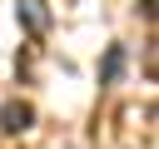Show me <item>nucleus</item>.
Masks as SVG:
<instances>
[{"label": "nucleus", "mask_w": 159, "mask_h": 149, "mask_svg": "<svg viewBox=\"0 0 159 149\" xmlns=\"http://www.w3.org/2000/svg\"><path fill=\"white\" fill-rule=\"evenodd\" d=\"M139 10H144V15H149V20H154V0H144V5H139Z\"/></svg>", "instance_id": "nucleus-4"}, {"label": "nucleus", "mask_w": 159, "mask_h": 149, "mask_svg": "<svg viewBox=\"0 0 159 149\" xmlns=\"http://www.w3.org/2000/svg\"><path fill=\"white\" fill-rule=\"evenodd\" d=\"M35 124V109L25 104V99H10L5 109H0V129H10V134H25Z\"/></svg>", "instance_id": "nucleus-2"}, {"label": "nucleus", "mask_w": 159, "mask_h": 149, "mask_svg": "<svg viewBox=\"0 0 159 149\" xmlns=\"http://www.w3.org/2000/svg\"><path fill=\"white\" fill-rule=\"evenodd\" d=\"M119 65H124V50H109V55H104V79H114Z\"/></svg>", "instance_id": "nucleus-3"}, {"label": "nucleus", "mask_w": 159, "mask_h": 149, "mask_svg": "<svg viewBox=\"0 0 159 149\" xmlns=\"http://www.w3.org/2000/svg\"><path fill=\"white\" fill-rule=\"evenodd\" d=\"M15 15H20V25L30 35H45L50 30V5L45 0H15Z\"/></svg>", "instance_id": "nucleus-1"}]
</instances>
